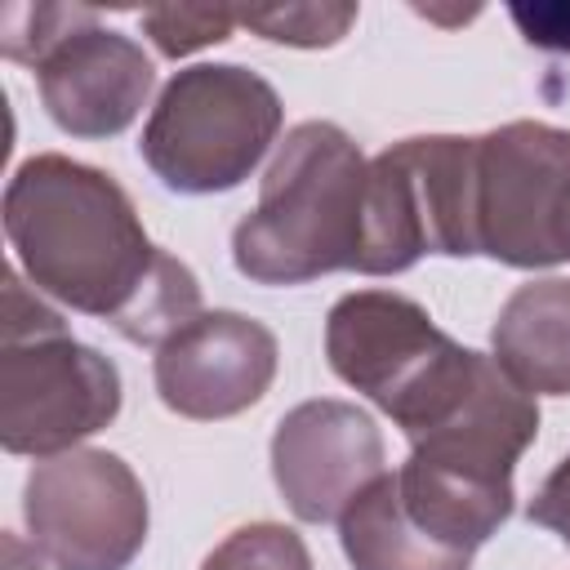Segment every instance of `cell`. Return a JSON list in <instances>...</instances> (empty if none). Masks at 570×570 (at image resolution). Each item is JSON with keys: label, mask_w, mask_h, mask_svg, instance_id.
<instances>
[{"label": "cell", "mask_w": 570, "mask_h": 570, "mask_svg": "<svg viewBox=\"0 0 570 570\" xmlns=\"http://www.w3.org/2000/svg\"><path fill=\"white\" fill-rule=\"evenodd\" d=\"M4 236L36 289L129 343L160 347L200 316L191 267L151 245L125 187L85 160H22L4 187Z\"/></svg>", "instance_id": "obj_1"}, {"label": "cell", "mask_w": 570, "mask_h": 570, "mask_svg": "<svg viewBox=\"0 0 570 570\" xmlns=\"http://www.w3.org/2000/svg\"><path fill=\"white\" fill-rule=\"evenodd\" d=\"M370 160L330 120L285 134L263 174L254 214L232 232V263L258 285H303L325 272H356L365 236Z\"/></svg>", "instance_id": "obj_2"}, {"label": "cell", "mask_w": 570, "mask_h": 570, "mask_svg": "<svg viewBox=\"0 0 570 570\" xmlns=\"http://www.w3.org/2000/svg\"><path fill=\"white\" fill-rule=\"evenodd\" d=\"M0 330V441L9 454L53 459L116 419V365L76 343L67 321L45 307L18 272L4 276Z\"/></svg>", "instance_id": "obj_3"}, {"label": "cell", "mask_w": 570, "mask_h": 570, "mask_svg": "<svg viewBox=\"0 0 570 570\" xmlns=\"http://www.w3.org/2000/svg\"><path fill=\"white\" fill-rule=\"evenodd\" d=\"M330 370L365 392L414 441L432 432L472 387L481 352L459 347L432 316L392 289L343 294L325 316Z\"/></svg>", "instance_id": "obj_4"}, {"label": "cell", "mask_w": 570, "mask_h": 570, "mask_svg": "<svg viewBox=\"0 0 570 570\" xmlns=\"http://www.w3.org/2000/svg\"><path fill=\"white\" fill-rule=\"evenodd\" d=\"M276 134L281 98L258 71L196 62L160 89L138 151L169 191L214 196L240 187Z\"/></svg>", "instance_id": "obj_5"}, {"label": "cell", "mask_w": 570, "mask_h": 570, "mask_svg": "<svg viewBox=\"0 0 570 570\" xmlns=\"http://www.w3.org/2000/svg\"><path fill=\"white\" fill-rule=\"evenodd\" d=\"M472 254L508 267L570 258V129L512 120L472 138Z\"/></svg>", "instance_id": "obj_6"}, {"label": "cell", "mask_w": 570, "mask_h": 570, "mask_svg": "<svg viewBox=\"0 0 570 570\" xmlns=\"http://www.w3.org/2000/svg\"><path fill=\"white\" fill-rule=\"evenodd\" d=\"M423 254H472V138H405L370 160L356 272L392 276Z\"/></svg>", "instance_id": "obj_7"}, {"label": "cell", "mask_w": 570, "mask_h": 570, "mask_svg": "<svg viewBox=\"0 0 570 570\" xmlns=\"http://www.w3.org/2000/svg\"><path fill=\"white\" fill-rule=\"evenodd\" d=\"M36 552L58 570H125L147 539V494L111 450L40 459L22 490Z\"/></svg>", "instance_id": "obj_8"}, {"label": "cell", "mask_w": 570, "mask_h": 570, "mask_svg": "<svg viewBox=\"0 0 570 570\" xmlns=\"http://www.w3.org/2000/svg\"><path fill=\"white\" fill-rule=\"evenodd\" d=\"M383 472V436L347 401H303L276 423L272 476L289 512L307 525L338 521Z\"/></svg>", "instance_id": "obj_9"}, {"label": "cell", "mask_w": 570, "mask_h": 570, "mask_svg": "<svg viewBox=\"0 0 570 570\" xmlns=\"http://www.w3.org/2000/svg\"><path fill=\"white\" fill-rule=\"evenodd\" d=\"M276 374V338L240 312H200L156 347V392L183 419H232L263 401Z\"/></svg>", "instance_id": "obj_10"}, {"label": "cell", "mask_w": 570, "mask_h": 570, "mask_svg": "<svg viewBox=\"0 0 570 570\" xmlns=\"http://www.w3.org/2000/svg\"><path fill=\"white\" fill-rule=\"evenodd\" d=\"M49 120L76 138H111L134 125L151 94V58L120 31L80 27L36 67Z\"/></svg>", "instance_id": "obj_11"}, {"label": "cell", "mask_w": 570, "mask_h": 570, "mask_svg": "<svg viewBox=\"0 0 570 570\" xmlns=\"http://www.w3.org/2000/svg\"><path fill=\"white\" fill-rule=\"evenodd\" d=\"M494 361L530 396H570V281L521 285L494 321Z\"/></svg>", "instance_id": "obj_12"}, {"label": "cell", "mask_w": 570, "mask_h": 570, "mask_svg": "<svg viewBox=\"0 0 570 570\" xmlns=\"http://www.w3.org/2000/svg\"><path fill=\"white\" fill-rule=\"evenodd\" d=\"M338 543L352 570H472V552L432 539L396 494V476L383 472L338 517Z\"/></svg>", "instance_id": "obj_13"}, {"label": "cell", "mask_w": 570, "mask_h": 570, "mask_svg": "<svg viewBox=\"0 0 570 570\" xmlns=\"http://www.w3.org/2000/svg\"><path fill=\"white\" fill-rule=\"evenodd\" d=\"M236 22L276 45L321 49L347 36V27L356 22V4H263V9H236Z\"/></svg>", "instance_id": "obj_14"}, {"label": "cell", "mask_w": 570, "mask_h": 570, "mask_svg": "<svg viewBox=\"0 0 570 570\" xmlns=\"http://www.w3.org/2000/svg\"><path fill=\"white\" fill-rule=\"evenodd\" d=\"M80 27H94V9L80 4H9L0 13V49L13 62L40 67L49 49H58Z\"/></svg>", "instance_id": "obj_15"}, {"label": "cell", "mask_w": 570, "mask_h": 570, "mask_svg": "<svg viewBox=\"0 0 570 570\" xmlns=\"http://www.w3.org/2000/svg\"><path fill=\"white\" fill-rule=\"evenodd\" d=\"M200 570H312V557L289 525L254 521V525L232 530L205 557Z\"/></svg>", "instance_id": "obj_16"}, {"label": "cell", "mask_w": 570, "mask_h": 570, "mask_svg": "<svg viewBox=\"0 0 570 570\" xmlns=\"http://www.w3.org/2000/svg\"><path fill=\"white\" fill-rule=\"evenodd\" d=\"M236 27V9H223V4H156V9H142V31L151 36V45L165 53V58H183V53H196L205 45H218L227 40Z\"/></svg>", "instance_id": "obj_17"}, {"label": "cell", "mask_w": 570, "mask_h": 570, "mask_svg": "<svg viewBox=\"0 0 570 570\" xmlns=\"http://www.w3.org/2000/svg\"><path fill=\"white\" fill-rule=\"evenodd\" d=\"M525 512H530L534 525L552 530V534L570 548V454L543 476V485L534 490V499H530Z\"/></svg>", "instance_id": "obj_18"}, {"label": "cell", "mask_w": 570, "mask_h": 570, "mask_svg": "<svg viewBox=\"0 0 570 570\" xmlns=\"http://www.w3.org/2000/svg\"><path fill=\"white\" fill-rule=\"evenodd\" d=\"M508 13L530 45L570 53V4H512Z\"/></svg>", "instance_id": "obj_19"}, {"label": "cell", "mask_w": 570, "mask_h": 570, "mask_svg": "<svg viewBox=\"0 0 570 570\" xmlns=\"http://www.w3.org/2000/svg\"><path fill=\"white\" fill-rule=\"evenodd\" d=\"M0 548H4V570H40V557L18 534H4Z\"/></svg>", "instance_id": "obj_20"}]
</instances>
